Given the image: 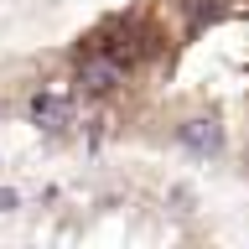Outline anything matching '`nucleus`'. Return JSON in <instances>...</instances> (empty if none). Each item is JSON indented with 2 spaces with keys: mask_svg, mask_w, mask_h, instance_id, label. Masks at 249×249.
I'll return each instance as SVG.
<instances>
[{
  "mask_svg": "<svg viewBox=\"0 0 249 249\" xmlns=\"http://www.w3.org/2000/svg\"><path fill=\"white\" fill-rule=\"evenodd\" d=\"M42 83L68 135L249 187V0H120Z\"/></svg>",
  "mask_w": 249,
  "mask_h": 249,
  "instance_id": "nucleus-1",
  "label": "nucleus"
}]
</instances>
